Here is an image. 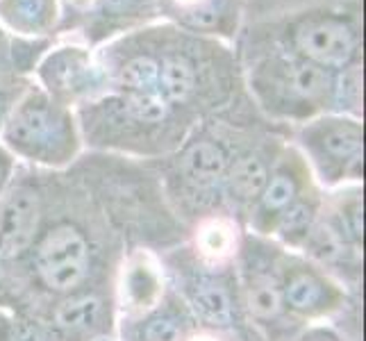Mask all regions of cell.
<instances>
[{"label":"cell","instance_id":"cell-12","mask_svg":"<svg viewBox=\"0 0 366 341\" xmlns=\"http://www.w3.org/2000/svg\"><path fill=\"white\" fill-rule=\"evenodd\" d=\"M323 148L337 159L357 157L362 150V132L357 125H335L323 134Z\"/></svg>","mask_w":366,"mask_h":341},{"label":"cell","instance_id":"cell-9","mask_svg":"<svg viewBox=\"0 0 366 341\" xmlns=\"http://www.w3.org/2000/svg\"><path fill=\"white\" fill-rule=\"evenodd\" d=\"M55 317L57 323L66 330H86V327L96 325L100 317V300L94 296L73 298L55 312Z\"/></svg>","mask_w":366,"mask_h":341},{"label":"cell","instance_id":"cell-4","mask_svg":"<svg viewBox=\"0 0 366 341\" xmlns=\"http://www.w3.org/2000/svg\"><path fill=\"white\" fill-rule=\"evenodd\" d=\"M59 132L61 125L57 117L39 100L23 105L16 112V117L11 119L7 130L11 144H19L21 148L28 150H41L50 146L59 137Z\"/></svg>","mask_w":366,"mask_h":341},{"label":"cell","instance_id":"cell-6","mask_svg":"<svg viewBox=\"0 0 366 341\" xmlns=\"http://www.w3.org/2000/svg\"><path fill=\"white\" fill-rule=\"evenodd\" d=\"M267 182H269L267 167H264V162L255 155L239 157L234 162V167L230 169V175H228L230 192L242 200H250V198L262 196Z\"/></svg>","mask_w":366,"mask_h":341},{"label":"cell","instance_id":"cell-17","mask_svg":"<svg viewBox=\"0 0 366 341\" xmlns=\"http://www.w3.org/2000/svg\"><path fill=\"white\" fill-rule=\"evenodd\" d=\"M312 250L323 260H332L342 252V242H339L337 232H332L330 227H319L312 237Z\"/></svg>","mask_w":366,"mask_h":341},{"label":"cell","instance_id":"cell-5","mask_svg":"<svg viewBox=\"0 0 366 341\" xmlns=\"http://www.w3.org/2000/svg\"><path fill=\"white\" fill-rule=\"evenodd\" d=\"M182 169L192 180L212 182L221 178L225 169H228V155L217 144L200 142L187 150V155L182 159Z\"/></svg>","mask_w":366,"mask_h":341},{"label":"cell","instance_id":"cell-16","mask_svg":"<svg viewBox=\"0 0 366 341\" xmlns=\"http://www.w3.org/2000/svg\"><path fill=\"white\" fill-rule=\"evenodd\" d=\"M296 196V184L289 175H275L271 182H267L262 192V203L267 209H285L292 205Z\"/></svg>","mask_w":366,"mask_h":341},{"label":"cell","instance_id":"cell-3","mask_svg":"<svg viewBox=\"0 0 366 341\" xmlns=\"http://www.w3.org/2000/svg\"><path fill=\"white\" fill-rule=\"evenodd\" d=\"M39 225V203L28 189L11 194L0 209V257H16L32 244Z\"/></svg>","mask_w":366,"mask_h":341},{"label":"cell","instance_id":"cell-13","mask_svg":"<svg viewBox=\"0 0 366 341\" xmlns=\"http://www.w3.org/2000/svg\"><path fill=\"white\" fill-rule=\"evenodd\" d=\"M125 109L132 119L144 123H157L167 117L169 105L162 94L157 92H144V94H130L125 98Z\"/></svg>","mask_w":366,"mask_h":341},{"label":"cell","instance_id":"cell-10","mask_svg":"<svg viewBox=\"0 0 366 341\" xmlns=\"http://www.w3.org/2000/svg\"><path fill=\"white\" fill-rule=\"evenodd\" d=\"M289 82H292V89L302 96V98H319L325 94L330 78H327L325 69L312 64V61H298L292 69H289Z\"/></svg>","mask_w":366,"mask_h":341},{"label":"cell","instance_id":"cell-2","mask_svg":"<svg viewBox=\"0 0 366 341\" xmlns=\"http://www.w3.org/2000/svg\"><path fill=\"white\" fill-rule=\"evenodd\" d=\"M298 53L321 69H342L355 55L357 39L346 23L335 19L307 21L294 34Z\"/></svg>","mask_w":366,"mask_h":341},{"label":"cell","instance_id":"cell-14","mask_svg":"<svg viewBox=\"0 0 366 341\" xmlns=\"http://www.w3.org/2000/svg\"><path fill=\"white\" fill-rule=\"evenodd\" d=\"M248 302H250V312L255 314L257 319H273L282 307L277 287L273 285V280H269V277H262V280L252 282Z\"/></svg>","mask_w":366,"mask_h":341},{"label":"cell","instance_id":"cell-8","mask_svg":"<svg viewBox=\"0 0 366 341\" xmlns=\"http://www.w3.org/2000/svg\"><path fill=\"white\" fill-rule=\"evenodd\" d=\"M159 84H162L164 100H171V103H182V100H187L189 96H192L194 87H196L194 66L180 55H169L167 59L162 61Z\"/></svg>","mask_w":366,"mask_h":341},{"label":"cell","instance_id":"cell-23","mask_svg":"<svg viewBox=\"0 0 366 341\" xmlns=\"http://www.w3.org/2000/svg\"><path fill=\"white\" fill-rule=\"evenodd\" d=\"M137 0H105V7L109 11H128L134 7Z\"/></svg>","mask_w":366,"mask_h":341},{"label":"cell","instance_id":"cell-22","mask_svg":"<svg viewBox=\"0 0 366 341\" xmlns=\"http://www.w3.org/2000/svg\"><path fill=\"white\" fill-rule=\"evenodd\" d=\"M14 339H16V341H39V339H36V335H34L32 327H30V325H25V323L16 325Z\"/></svg>","mask_w":366,"mask_h":341},{"label":"cell","instance_id":"cell-15","mask_svg":"<svg viewBox=\"0 0 366 341\" xmlns=\"http://www.w3.org/2000/svg\"><path fill=\"white\" fill-rule=\"evenodd\" d=\"M323 298V287L317 277H312L307 273L296 275L287 287V300L289 305L296 310H307L314 307Z\"/></svg>","mask_w":366,"mask_h":341},{"label":"cell","instance_id":"cell-19","mask_svg":"<svg viewBox=\"0 0 366 341\" xmlns=\"http://www.w3.org/2000/svg\"><path fill=\"white\" fill-rule=\"evenodd\" d=\"M144 335L148 341H173L175 335H178V325L167 317H159V319H153L146 325Z\"/></svg>","mask_w":366,"mask_h":341},{"label":"cell","instance_id":"cell-21","mask_svg":"<svg viewBox=\"0 0 366 341\" xmlns=\"http://www.w3.org/2000/svg\"><path fill=\"white\" fill-rule=\"evenodd\" d=\"M346 221H348L346 225H348L350 234L360 237L362 234V212H360V207H352V212L346 214Z\"/></svg>","mask_w":366,"mask_h":341},{"label":"cell","instance_id":"cell-20","mask_svg":"<svg viewBox=\"0 0 366 341\" xmlns=\"http://www.w3.org/2000/svg\"><path fill=\"white\" fill-rule=\"evenodd\" d=\"M310 225V207L307 205H294L285 212L282 217V230L285 232H302Z\"/></svg>","mask_w":366,"mask_h":341},{"label":"cell","instance_id":"cell-18","mask_svg":"<svg viewBox=\"0 0 366 341\" xmlns=\"http://www.w3.org/2000/svg\"><path fill=\"white\" fill-rule=\"evenodd\" d=\"M48 0H11V11L21 23L34 25L46 16Z\"/></svg>","mask_w":366,"mask_h":341},{"label":"cell","instance_id":"cell-24","mask_svg":"<svg viewBox=\"0 0 366 341\" xmlns=\"http://www.w3.org/2000/svg\"><path fill=\"white\" fill-rule=\"evenodd\" d=\"M5 178H7V159L0 155V187H3Z\"/></svg>","mask_w":366,"mask_h":341},{"label":"cell","instance_id":"cell-11","mask_svg":"<svg viewBox=\"0 0 366 341\" xmlns=\"http://www.w3.org/2000/svg\"><path fill=\"white\" fill-rule=\"evenodd\" d=\"M159 80V66L150 57H137L123 66L121 84L128 87L130 94L155 92V84Z\"/></svg>","mask_w":366,"mask_h":341},{"label":"cell","instance_id":"cell-1","mask_svg":"<svg viewBox=\"0 0 366 341\" xmlns=\"http://www.w3.org/2000/svg\"><path fill=\"white\" fill-rule=\"evenodd\" d=\"M36 271L53 292H71L89 271V246L73 225H57L36 248Z\"/></svg>","mask_w":366,"mask_h":341},{"label":"cell","instance_id":"cell-7","mask_svg":"<svg viewBox=\"0 0 366 341\" xmlns=\"http://www.w3.org/2000/svg\"><path fill=\"white\" fill-rule=\"evenodd\" d=\"M194 307L212 325L232 323V302L228 292L212 280H200L194 289Z\"/></svg>","mask_w":366,"mask_h":341}]
</instances>
